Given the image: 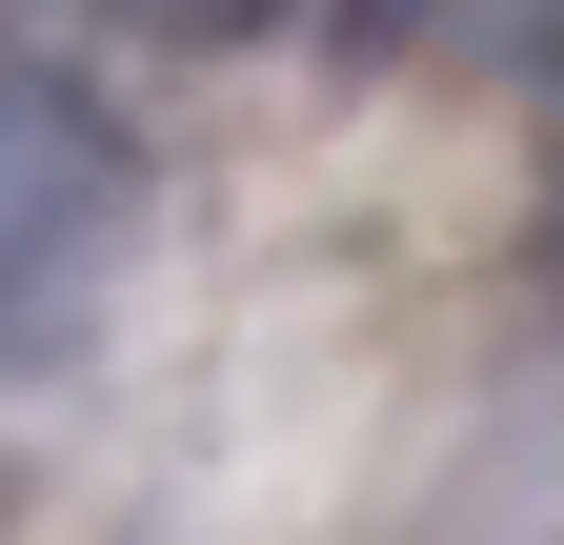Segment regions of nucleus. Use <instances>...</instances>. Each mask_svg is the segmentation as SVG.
Wrapping results in <instances>:
<instances>
[{
    "label": "nucleus",
    "mask_w": 564,
    "mask_h": 545,
    "mask_svg": "<svg viewBox=\"0 0 564 545\" xmlns=\"http://www.w3.org/2000/svg\"><path fill=\"white\" fill-rule=\"evenodd\" d=\"M303 21H383V0H303Z\"/></svg>",
    "instance_id": "obj_2"
},
{
    "label": "nucleus",
    "mask_w": 564,
    "mask_h": 545,
    "mask_svg": "<svg viewBox=\"0 0 564 545\" xmlns=\"http://www.w3.org/2000/svg\"><path fill=\"white\" fill-rule=\"evenodd\" d=\"M121 243H141V142H121V101L82 82H0V344H61L101 284H121Z\"/></svg>",
    "instance_id": "obj_1"
}]
</instances>
